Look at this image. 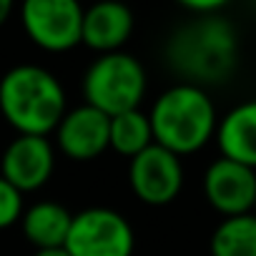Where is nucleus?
Masks as SVG:
<instances>
[{"label": "nucleus", "instance_id": "f257e3e1", "mask_svg": "<svg viewBox=\"0 0 256 256\" xmlns=\"http://www.w3.org/2000/svg\"><path fill=\"white\" fill-rule=\"evenodd\" d=\"M0 113L18 136H46L66 113L60 80L40 66H16L0 78Z\"/></svg>", "mask_w": 256, "mask_h": 256}, {"label": "nucleus", "instance_id": "f03ea898", "mask_svg": "<svg viewBox=\"0 0 256 256\" xmlns=\"http://www.w3.org/2000/svg\"><path fill=\"white\" fill-rule=\"evenodd\" d=\"M148 123L154 144L181 158L211 141L216 131V108L201 86L176 83L156 98Z\"/></svg>", "mask_w": 256, "mask_h": 256}, {"label": "nucleus", "instance_id": "7ed1b4c3", "mask_svg": "<svg viewBox=\"0 0 256 256\" xmlns=\"http://www.w3.org/2000/svg\"><path fill=\"white\" fill-rule=\"evenodd\" d=\"M236 30L228 20L214 16H198L168 43L171 66L194 86L224 80L236 66Z\"/></svg>", "mask_w": 256, "mask_h": 256}, {"label": "nucleus", "instance_id": "20e7f679", "mask_svg": "<svg viewBox=\"0 0 256 256\" xmlns=\"http://www.w3.org/2000/svg\"><path fill=\"white\" fill-rule=\"evenodd\" d=\"M146 93V70L138 58L123 50L103 53L90 63L83 78L86 106L110 116L136 110Z\"/></svg>", "mask_w": 256, "mask_h": 256}, {"label": "nucleus", "instance_id": "39448f33", "mask_svg": "<svg viewBox=\"0 0 256 256\" xmlns=\"http://www.w3.org/2000/svg\"><path fill=\"white\" fill-rule=\"evenodd\" d=\"M134 248V226L123 214L106 206L78 211L70 218V228L63 244L68 256H131Z\"/></svg>", "mask_w": 256, "mask_h": 256}, {"label": "nucleus", "instance_id": "423d86ee", "mask_svg": "<svg viewBox=\"0 0 256 256\" xmlns=\"http://www.w3.org/2000/svg\"><path fill=\"white\" fill-rule=\"evenodd\" d=\"M20 20L28 38L43 50L63 53L80 43L83 8L76 0H26Z\"/></svg>", "mask_w": 256, "mask_h": 256}, {"label": "nucleus", "instance_id": "0eeeda50", "mask_svg": "<svg viewBox=\"0 0 256 256\" xmlns=\"http://www.w3.org/2000/svg\"><path fill=\"white\" fill-rule=\"evenodd\" d=\"M128 181L134 194L148 206L171 204L184 186V166L181 158L158 144H151L138 156L131 158L128 166Z\"/></svg>", "mask_w": 256, "mask_h": 256}, {"label": "nucleus", "instance_id": "6e6552de", "mask_svg": "<svg viewBox=\"0 0 256 256\" xmlns=\"http://www.w3.org/2000/svg\"><path fill=\"white\" fill-rule=\"evenodd\" d=\"M206 201L228 216H246L256 201V174L251 166L216 158L204 176Z\"/></svg>", "mask_w": 256, "mask_h": 256}, {"label": "nucleus", "instance_id": "1a4fd4ad", "mask_svg": "<svg viewBox=\"0 0 256 256\" xmlns=\"http://www.w3.org/2000/svg\"><path fill=\"white\" fill-rule=\"evenodd\" d=\"M56 168L53 144L46 136H18L8 144L3 161H0V176L20 194L40 188Z\"/></svg>", "mask_w": 256, "mask_h": 256}, {"label": "nucleus", "instance_id": "9d476101", "mask_svg": "<svg viewBox=\"0 0 256 256\" xmlns=\"http://www.w3.org/2000/svg\"><path fill=\"white\" fill-rule=\"evenodd\" d=\"M108 120L110 118L106 113L86 103L73 110H66L56 126L58 148L76 161H88L100 156L108 148Z\"/></svg>", "mask_w": 256, "mask_h": 256}, {"label": "nucleus", "instance_id": "9b49d317", "mask_svg": "<svg viewBox=\"0 0 256 256\" xmlns=\"http://www.w3.org/2000/svg\"><path fill=\"white\" fill-rule=\"evenodd\" d=\"M134 13L128 6L106 0L96 3L83 10V23H80V43H86L93 50L103 53H116L120 46L131 38L134 33Z\"/></svg>", "mask_w": 256, "mask_h": 256}, {"label": "nucleus", "instance_id": "f8f14e48", "mask_svg": "<svg viewBox=\"0 0 256 256\" xmlns=\"http://www.w3.org/2000/svg\"><path fill=\"white\" fill-rule=\"evenodd\" d=\"M216 141L221 148V158L256 166V103L246 100L236 108H231L216 128Z\"/></svg>", "mask_w": 256, "mask_h": 256}, {"label": "nucleus", "instance_id": "ddd939ff", "mask_svg": "<svg viewBox=\"0 0 256 256\" xmlns=\"http://www.w3.org/2000/svg\"><path fill=\"white\" fill-rule=\"evenodd\" d=\"M70 218L73 214L58 204V201H40V204H33L23 216V234L26 238L38 248V251H46V248H63L66 244V236H68V228H70Z\"/></svg>", "mask_w": 256, "mask_h": 256}, {"label": "nucleus", "instance_id": "4468645a", "mask_svg": "<svg viewBox=\"0 0 256 256\" xmlns=\"http://www.w3.org/2000/svg\"><path fill=\"white\" fill-rule=\"evenodd\" d=\"M154 144L151 123L144 110H126L118 116H110L108 120V146L116 148L120 156L134 158L144 148Z\"/></svg>", "mask_w": 256, "mask_h": 256}, {"label": "nucleus", "instance_id": "2eb2a0df", "mask_svg": "<svg viewBox=\"0 0 256 256\" xmlns=\"http://www.w3.org/2000/svg\"><path fill=\"white\" fill-rule=\"evenodd\" d=\"M211 256H256V218L228 216L211 236Z\"/></svg>", "mask_w": 256, "mask_h": 256}, {"label": "nucleus", "instance_id": "dca6fc26", "mask_svg": "<svg viewBox=\"0 0 256 256\" xmlns=\"http://www.w3.org/2000/svg\"><path fill=\"white\" fill-rule=\"evenodd\" d=\"M23 216V194L0 176V228H8Z\"/></svg>", "mask_w": 256, "mask_h": 256}, {"label": "nucleus", "instance_id": "f3484780", "mask_svg": "<svg viewBox=\"0 0 256 256\" xmlns=\"http://www.w3.org/2000/svg\"><path fill=\"white\" fill-rule=\"evenodd\" d=\"M184 8L194 10L198 16H214L216 10L224 8V0H184Z\"/></svg>", "mask_w": 256, "mask_h": 256}, {"label": "nucleus", "instance_id": "a211bd4d", "mask_svg": "<svg viewBox=\"0 0 256 256\" xmlns=\"http://www.w3.org/2000/svg\"><path fill=\"white\" fill-rule=\"evenodd\" d=\"M10 13H13V3H10V0H0V26L8 20Z\"/></svg>", "mask_w": 256, "mask_h": 256}, {"label": "nucleus", "instance_id": "6ab92c4d", "mask_svg": "<svg viewBox=\"0 0 256 256\" xmlns=\"http://www.w3.org/2000/svg\"><path fill=\"white\" fill-rule=\"evenodd\" d=\"M36 256H68L63 248H46V251H36Z\"/></svg>", "mask_w": 256, "mask_h": 256}]
</instances>
